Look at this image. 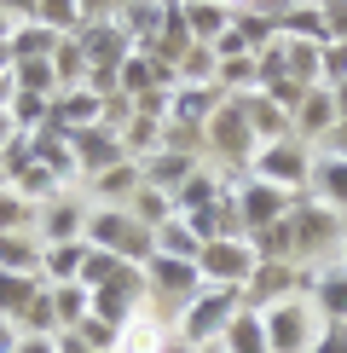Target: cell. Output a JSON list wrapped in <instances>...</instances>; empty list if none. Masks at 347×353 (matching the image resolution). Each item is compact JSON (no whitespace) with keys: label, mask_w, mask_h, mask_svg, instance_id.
<instances>
[{"label":"cell","mask_w":347,"mask_h":353,"mask_svg":"<svg viewBox=\"0 0 347 353\" xmlns=\"http://www.w3.org/2000/svg\"><path fill=\"white\" fill-rule=\"evenodd\" d=\"M226 197V185L214 180V174H191V180H185L180 191H174V214H202V209H214V203Z\"/></svg>","instance_id":"cell-26"},{"label":"cell","mask_w":347,"mask_h":353,"mask_svg":"<svg viewBox=\"0 0 347 353\" xmlns=\"http://www.w3.org/2000/svg\"><path fill=\"white\" fill-rule=\"evenodd\" d=\"M52 313H58V330H76L93 313V290L87 284H52Z\"/></svg>","instance_id":"cell-30"},{"label":"cell","mask_w":347,"mask_h":353,"mask_svg":"<svg viewBox=\"0 0 347 353\" xmlns=\"http://www.w3.org/2000/svg\"><path fill=\"white\" fill-rule=\"evenodd\" d=\"M0 18H6V23H23V18H35V0H0Z\"/></svg>","instance_id":"cell-44"},{"label":"cell","mask_w":347,"mask_h":353,"mask_svg":"<svg viewBox=\"0 0 347 353\" xmlns=\"http://www.w3.org/2000/svg\"><path fill=\"white\" fill-rule=\"evenodd\" d=\"M18 353H58V336H23Z\"/></svg>","instance_id":"cell-46"},{"label":"cell","mask_w":347,"mask_h":353,"mask_svg":"<svg viewBox=\"0 0 347 353\" xmlns=\"http://www.w3.org/2000/svg\"><path fill=\"white\" fill-rule=\"evenodd\" d=\"M139 185H145V168L139 163H122V168H110V174L93 180V197H98V209H127Z\"/></svg>","instance_id":"cell-19"},{"label":"cell","mask_w":347,"mask_h":353,"mask_svg":"<svg viewBox=\"0 0 347 353\" xmlns=\"http://www.w3.org/2000/svg\"><path fill=\"white\" fill-rule=\"evenodd\" d=\"M238 313H243V290H214V284H202L197 296L180 307V319H174V336H180L185 347H214Z\"/></svg>","instance_id":"cell-1"},{"label":"cell","mask_w":347,"mask_h":353,"mask_svg":"<svg viewBox=\"0 0 347 353\" xmlns=\"http://www.w3.org/2000/svg\"><path fill=\"white\" fill-rule=\"evenodd\" d=\"M197 353H226V347H220V342H214V347H197Z\"/></svg>","instance_id":"cell-51"},{"label":"cell","mask_w":347,"mask_h":353,"mask_svg":"<svg viewBox=\"0 0 347 353\" xmlns=\"http://www.w3.org/2000/svg\"><path fill=\"white\" fill-rule=\"evenodd\" d=\"M81 261H87V238H81V243H47L41 278H47V284H76V278H81Z\"/></svg>","instance_id":"cell-27"},{"label":"cell","mask_w":347,"mask_h":353,"mask_svg":"<svg viewBox=\"0 0 347 353\" xmlns=\"http://www.w3.org/2000/svg\"><path fill=\"white\" fill-rule=\"evenodd\" d=\"M180 336H174L168 319H151V313H139L134 325H122V342H116V353H168Z\"/></svg>","instance_id":"cell-16"},{"label":"cell","mask_w":347,"mask_h":353,"mask_svg":"<svg viewBox=\"0 0 347 353\" xmlns=\"http://www.w3.org/2000/svg\"><path fill=\"white\" fill-rule=\"evenodd\" d=\"M313 301H318V313H324V325H347V267L318 272L313 278Z\"/></svg>","instance_id":"cell-25"},{"label":"cell","mask_w":347,"mask_h":353,"mask_svg":"<svg viewBox=\"0 0 347 353\" xmlns=\"http://www.w3.org/2000/svg\"><path fill=\"white\" fill-rule=\"evenodd\" d=\"M12 99H18V81H12V76H0V110H12Z\"/></svg>","instance_id":"cell-48"},{"label":"cell","mask_w":347,"mask_h":353,"mask_svg":"<svg viewBox=\"0 0 347 353\" xmlns=\"http://www.w3.org/2000/svg\"><path fill=\"white\" fill-rule=\"evenodd\" d=\"M156 255H174V261H197L202 255V238L191 226H185L180 214L174 220H162V226H156Z\"/></svg>","instance_id":"cell-31"},{"label":"cell","mask_w":347,"mask_h":353,"mask_svg":"<svg viewBox=\"0 0 347 353\" xmlns=\"http://www.w3.org/2000/svg\"><path fill=\"white\" fill-rule=\"evenodd\" d=\"M47 290V278H29V272H0V319H18L35 307V296Z\"/></svg>","instance_id":"cell-22"},{"label":"cell","mask_w":347,"mask_h":353,"mask_svg":"<svg viewBox=\"0 0 347 353\" xmlns=\"http://www.w3.org/2000/svg\"><path fill=\"white\" fill-rule=\"evenodd\" d=\"M301 278H307V272H295V261H260L255 278H249V290H243V301L260 313V307H272V301H289Z\"/></svg>","instance_id":"cell-13"},{"label":"cell","mask_w":347,"mask_h":353,"mask_svg":"<svg viewBox=\"0 0 347 353\" xmlns=\"http://www.w3.org/2000/svg\"><path fill=\"white\" fill-rule=\"evenodd\" d=\"M330 93H336V110H341V122H347V81H341V87H330Z\"/></svg>","instance_id":"cell-50"},{"label":"cell","mask_w":347,"mask_h":353,"mask_svg":"<svg viewBox=\"0 0 347 353\" xmlns=\"http://www.w3.org/2000/svg\"><path fill=\"white\" fill-rule=\"evenodd\" d=\"M231 29H238V41H243L249 52H260V47H272V41H278V23H272L266 12H249V6L231 12Z\"/></svg>","instance_id":"cell-36"},{"label":"cell","mask_w":347,"mask_h":353,"mask_svg":"<svg viewBox=\"0 0 347 353\" xmlns=\"http://www.w3.org/2000/svg\"><path fill=\"white\" fill-rule=\"evenodd\" d=\"M35 214H41V209H35V203H29L12 180L0 185V238H6V232H35Z\"/></svg>","instance_id":"cell-33"},{"label":"cell","mask_w":347,"mask_h":353,"mask_svg":"<svg viewBox=\"0 0 347 353\" xmlns=\"http://www.w3.org/2000/svg\"><path fill=\"white\" fill-rule=\"evenodd\" d=\"M249 174L266 180V185H284V191H307L313 185V151L295 134H289V139H266L249 157Z\"/></svg>","instance_id":"cell-3"},{"label":"cell","mask_w":347,"mask_h":353,"mask_svg":"<svg viewBox=\"0 0 347 353\" xmlns=\"http://www.w3.org/2000/svg\"><path fill=\"white\" fill-rule=\"evenodd\" d=\"M313 191L330 209H347V157H313Z\"/></svg>","instance_id":"cell-28"},{"label":"cell","mask_w":347,"mask_h":353,"mask_svg":"<svg viewBox=\"0 0 347 353\" xmlns=\"http://www.w3.org/2000/svg\"><path fill=\"white\" fill-rule=\"evenodd\" d=\"M12 185H18L23 197L35 203V209H41V203H52V197H64V191H58L64 180H58V174H52L47 163H29V168H23V174H18V180H12Z\"/></svg>","instance_id":"cell-39"},{"label":"cell","mask_w":347,"mask_h":353,"mask_svg":"<svg viewBox=\"0 0 347 353\" xmlns=\"http://www.w3.org/2000/svg\"><path fill=\"white\" fill-rule=\"evenodd\" d=\"M87 203L81 197H52V203H41V214H35V238L41 243H81L87 238Z\"/></svg>","instance_id":"cell-9"},{"label":"cell","mask_w":347,"mask_h":353,"mask_svg":"<svg viewBox=\"0 0 347 353\" xmlns=\"http://www.w3.org/2000/svg\"><path fill=\"white\" fill-rule=\"evenodd\" d=\"M231 197H238V214H243V232H266V226H278L284 214H295V191H284V185H266V180H243V185H231Z\"/></svg>","instance_id":"cell-6"},{"label":"cell","mask_w":347,"mask_h":353,"mask_svg":"<svg viewBox=\"0 0 347 353\" xmlns=\"http://www.w3.org/2000/svg\"><path fill=\"white\" fill-rule=\"evenodd\" d=\"M145 284L156 290V296H168V301H191L197 290H202V272H197V261H174V255H151L145 261Z\"/></svg>","instance_id":"cell-11"},{"label":"cell","mask_w":347,"mask_h":353,"mask_svg":"<svg viewBox=\"0 0 347 353\" xmlns=\"http://www.w3.org/2000/svg\"><path fill=\"white\" fill-rule=\"evenodd\" d=\"M134 261H122V255H110V249H93L87 243V261H81V278L76 284H87V290H105V284H116Z\"/></svg>","instance_id":"cell-32"},{"label":"cell","mask_w":347,"mask_h":353,"mask_svg":"<svg viewBox=\"0 0 347 353\" xmlns=\"http://www.w3.org/2000/svg\"><path fill=\"white\" fill-rule=\"evenodd\" d=\"M260 319H266V342L272 353H313L318 342V325H313V307L307 301H272V307H260Z\"/></svg>","instance_id":"cell-5"},{"label":"cell","mask_w":347,"mask_h":353,"mask_svg":"<svg viewBox=\"0 0 347 353\" xmlns=\"http://www.w3.org/2000/svg\"><path fill=\"white\" fill-rule=\"evenodd\" d=\"M255 267H260V255H255L249 238H214V243H202V255H197L202 284H214V290H249Z\"/></svg>","instance_id":"cell-4"},{"label":"cell","mask_w":347,"mask_h":353,"mask_svg":"<svg viewBox=\"0 0 347 353\" xmlns=\"http://www.w3.org/2000/svg\"><path fill=\"white\" fill-rule=\"evenodd\" d=\"M35 23H47L52 35H64V41L87 29V18H81V6H76V0H35Z\"/></svg>","instance_id":"cell-34"},{"label":"cell","mask_w":347,"mask_h":353,"mask_svg":"<svg viewBox=\"0 0 347 353\" xmlns=\"http://www.w3.org/2000/svg\"><path fill=\"white\" fill-rule=\"evenodd\" d=\"M289 220H295V261H307L324 243L341 238V220H336L330 203H295V214H289Z\"/></svg>","instance_id":"cell-12"},{"label":"cell","mask_w":347,"mask_h":353,"mask_svg":"<svg viewBox=\"0 0 347 353\" xmlns=\"http://www.w3.org/2000/svg\"><path fill=\"white\" fill-rule=\"evenodd\" d=\"M70 151H76V174H87V180H98V174L134 163L116 128H81V134H70Z\"/></svg>","instance_id":"cell-7"},{"label":"cell","mask_w":347,"mask_h":353,"mask_svg":"<svg viewBox=\"0 0 347 353\" xmlns=\"http://www.w3.org/2000/svg\"><path fill=\"white\" fill-rule=\"evenodd\" d=\"M341 255H347V232H341Z\"/></svg>","instance_id":"cell-53"},{"label":"cell","mask_w":347,"mask_h":353,"mask_svg":"<svg viewBox=\"0 0 347 353\" xmlns=\"http://www.w3.org/2000/svg\"><path fill=\"white\" fill-rule=\"evenodd\" d=\"M12 81H18V93L58 99V70H52V58H23V64H12Z\"/></svg>","instance_id":"cell-35"},{"label":"cell","mask_w":347,"mask_h":353,"mask_svg":"<svg viewBox=\"0 0 347 353\" xmlns=\"http://www.w3.org/2000/svg\"><path fill=\"white\" fill-rule=\"evenodd\" d=\"M76 6H81L87 23H105V18H116V12H122V0H76Z\"/></svg>","instance_id":"cell-43"},{"label":"cell","mask_w":347,"mask_h":353,"mask_svg":"<svg viewBox=\"0 0 347 353\" xmlns=\"http://www.w3.org/2000/svg\"><path fill=\"white\" fill-rule=\"evenodd\" d=\"M145 168V185H162V191H180L185 180L197 174V157L191 151H156L151 163H139Z\"/></svg>","instance_id":"cell-21"},{"label":"cell","mask_w":347,"mask_h":353,"mask_svg":"<svg viewBox=\"0 0 347 353\" xmlns=\"http://www.w3.org/2000/svg\"><path fill=\"white\" fill-rule=\"evenodd\" d=\"M336 122H341L336 93H330V87H313V93L301 99V110H295V139H301V145H307V139H324Z\"/></svg>","instance_id":"cell-14"},{"label":"cell","mask_w":347,"mask_h":353,"mask_svg":"<svg viewBox=\"0 0 347 353\" xmlns=\"http://www.w3.org/2000/svg\"><path fill=\"white\" fill-rule=\"evenodd\" d=\"M41 261H47V243H41L35 232H6V238H0V272L41 278Z\"/></svg>","instance_id":"cell-17"},{"label":"cell","mask_w":347,"mask_h":353,"mask_svg":"<svg viewBox=\"0 0 347 353\" xmlns=\"http://www.w3.org/2000/svg\"><path fill=\"white\" fill-rule=\"evenodd\" d=\"M347 81V41H330L324 47V87H341Z\"/></svg>","instance_id":"cell-40"},{"label":"cell","mask_w":347,"mask_h":353,"mask_svg":"<svg viewBox=\"0 0 347 353\" xmlns=\"http://www.w3.org/2000/svg\"><path fill=\"white\" fill-rule=\"evenodd\" d=\"M87 243L134 261V267H145V261L156 255V232L145 226L134 209H93V214H87Z\"/></svg>","instance_id":"cell-2"},{"label":"cell","mask_w":347,"mask_h":353,"mask_svg":"<svg viewBox=\"0 0 347 353\" xmlns=\"http://www.w3.org/2000/svg\"><path fill=\"white\" fill-rule=\"evenodd\" d=\"M284 70H289V81H301V87H324V47H313V41H284Z\"/></svg>","instance_id":"cell-24"},{"label":"cell","mask_w":347,"mask_h":353,"mask_svg":"<svg viewBox=\"0 0 347 353\" xmlns=\"http://www.w3.org/2000/svg\"><path fill=\"white\" fill-rule=\"evenodd\" d=\"M47 128H58V134L105 128V93H93V87H64V93L52 99V116H47Z\"/></svg>","instance_id":"cell-10"},{"label":"cell","mask_w":347,"mask_h":353,"mask_svg":"<svg viewBox=\"0 0 347 353\" xmlns=\"http://www.w3.org/2000/svg\"><path fill=\"white\" fill-rule=\"evenodd\" d=\"M58 41H64V35H52L47 23L23 18V23H12L6 47H12V64H23V58H52V52H58Z\"/></svg>","instance_id":"cell-20"},{"label":"cell","mask_w":347,"mask_h":353,"mask_svg":"<svg viewBox=\"0 0 347 353\" xmlns=\"http://www.w3.org/2000/svg\"><path fill=\"white\" fill-rule=\"evenodd\" d=\"M6 139H18V122H12V110H0V145Z\"/></svg>","instance_id":"cell-49"},{"label":"cell","mask_w":347,"mask_h":353,"mask_svg":"<svg viewBox=\"0 0 347 353\" xmlns=\"http://www.w3.org/2000/svg\"><path fill=\"white\" fill-rule=\"evenodd\" d=\"M249 243H255V255H260V261H295V220L284 214L278 226H266V232H255Z\"/></svg>","instance_id":"cell-37"},{"label":"cell","mask_w":347,"mask_h":353,"mask_svg":"<svg viewBox=\"0 0 347 353\" xmlns=\"http://www.w3.org/2000/svg\"><path fill=\"white\" fill-rule=\"evenodd\" d=\"M313 353H347V325H324L318 342H313Z\"/></svg>","instance_id":"cell-42"},{"label":"cell","mask_w":347,"mask_h":353,"mask_svg":"<svg viewBox=\"0 0 347 353\" xmlns=\"http://www.w3.org/2000/svg\"><path fill=\"white\" fill-rule=\"evenodd\" d=\"M127 209H134V214L145 220V226L156 232V226H162V220H174V191H162V185H139Z\"/></svg>","instance_id":"cell-38"},{"label":"cell","mask_w":347,"mask_h":353,"mask_svg":"<svg viewBox=\"0 0 347 353\" xmlns=\"http://www.w3.org/2000/svg\"><path fill=\"white\" fill-rule=\"evenodd\" d=\"M284 41H313V47H330V29H324V6H289V18L278 23Z\"/></svg>","instance_id":"cell-29"},{"label":"cell","mask_w":347,"mask_h":353,"mask_svg":"<svg viewBox=\"0 0 347 353\" xmlns=\"http://www.w3.org/2000/svg\"><path fill=\"white\" fill-rule=\"evenodd\" d=\"M324 29L330 41H347V0H324Z\"/></svg>","instance_id":"cell-41"},{"label":"cell","mask_w":347,"mask_h":353,"mask_svg":"<svg viewBox=\"0 0 347 353\" xmlns=\"http://www.w3.org/2000/svg\"><path fill=\"white\" fill-rule=\"evenodd\" d=\"M226 105L220 87H174L168 99V122H191V128H209V116Z\"/></svg>","instance_id":"cell-15"},{"label":"cell","mask_w":347,"mask_h":353,"mask_svg":"<svg viewBox=\"0 0 347 353\" xmlns=\"http://www.w3.org/2000/svg\"><path fill=\"white\" fill-rule=\"evenodd\" d=\"M209 145L220 157H231V163H249V157L260 151V139H255V128H249V116H243L238 99H226V105L209 116Z\"/></svg>","instance_id":"cell-8"},{"label":"cell","mask_w":347,"mask_h":353,"mask_svg":"<svg viewBox=\"0 0 347 353\" xmlns=\"http://www.w3.org/2000/svg\"><path fill=\"white\" fill-rule=\"evenodd\" d=\"M122 6H127V0H122Z\"/></svg>","instance_id":"cell-55"},{"label":"cell","mask_w":347,"mask_h":353,"mask_svg":"<svg viewBox=\"0 0 347 353\" xmlns=\"http://www.w3.org/2000/svg\"><path fill=\"white\" fill-rule=\"evenodd\" d=\"M295 6H324V0H295Z\"/></svg>","instance_id":"cell-52"},{"label":"cell","mask_w":347,"mask_h":353,"mask_svg":"<svg viewBox=\"0 0 347 353\" xmlns=\"http://www.w3.org/2000/svg\"><path fill=\"white\" fill-rule=\"evenodd\" d=\"M0 185H6V174H0Z\"/></svg>","instance_id":"cell-54"},{"label":"cell","mask_w":347,"mask_h":353,"mask_svg":"<svg viewBox=\"0 0 347 353\" xmlns=\"http://www.w3.org/2000/svg\"><path fill=\"white\" fill-rule=\"evenodd\" d=\"M324 157H347V122H336L324 134Z\"/></svg>","instance_id":"cell-45"},{"label":"cell","mask_w":347,"mask_h":353,"mask_svg":"<svg viewBox=\"0 0 347 353\" xmlns=\"http://www.w3.org/2000/svg\"><path fill=\"white\" fill-rule=\"evenodd\" d=\"M220 347H226V353H272V342H266V319H260L255 307H243V313L226 325Z\"/></svg>","instance_id":"cell-23"},{"label":"cell","mask_w":347,"mask_h":353,"mask_svg":"<svg viewBox=\"0 0 347 353\" xmlns=\"http://www.w3.org/2000/svg\"><path fill=\"white\" fill-rule=\"evenodd\" d=\"M18 342H23V330L12 319H0V353H18Z\"/></svg>","instance_id":"cell-47"},{"label":"cell","mask_w":347,"mask_h":353,"mask_svg":"<svg viewBox=\"0 0 347 353\" xmlns=\"http://www.w3.org/2000/svg\"><path fill=\"white\" fill-rule=\"evenodd\" d=\"M185 23H191L197 47H214V41L231 29V6L226 0H185Z\"/></svg>","instance_id":"cell-18"}]
</instances>
